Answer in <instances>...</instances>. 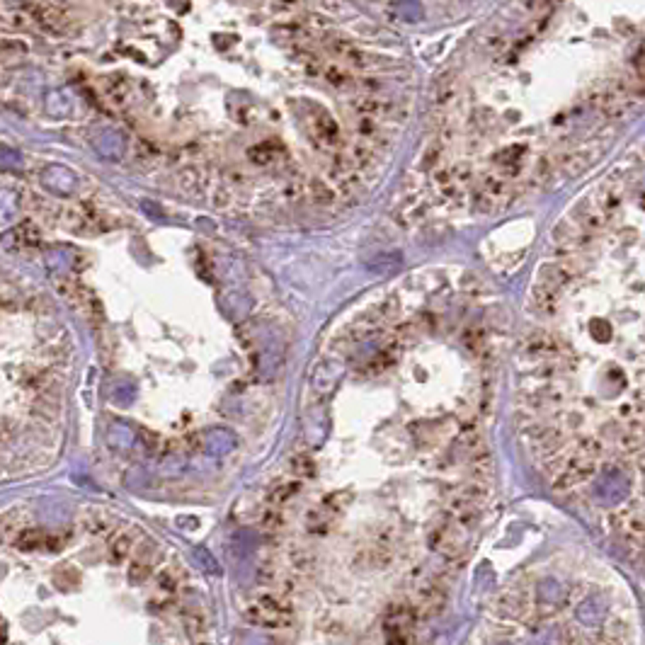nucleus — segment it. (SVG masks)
Returning a JSON list of instances; mask_svg holds the SVG:
<instances>
[{
    "mask_svg": "<svg viewBox=\"0 0 645 645\" xmlns=\"http://www.w3.org/2000/svg\"><path fill=\"white\" fill-rule=\"evenodd\" d=\"M245 616L264 628H282L291 621V604L282 597L262 595L245 609Z\"/></svg>",
    "mask_w": 645,
    "mask_h": 645,
    "instance_id": "obj_1",
    "label": "nucleus"
},
{
    "mask_svg": "<svg viewBox=\"0 0 645 645\" xmlns=\"http://www.w3.org/2000/svg\"><path fill=\"white\" fill-rule=\"evenodd\" d=\"M415 619H417V611L415 606H407V604H398V606H391V611H388L386 616V630L391 635H388V640H396V643H407V640H412V626H415Z\"/></svg>",
    "mask_w": 645,
    "mask_h": 645,
    "instance_id": "obj_2",
    "label": "nucleus"
},
{
    "mask_svg": "<svg viewBox=\"0 0 645 645\" xmlns=\"http://www.w3.org/2000/svg\"><path fill=\"white\" fill-rule=\"evenodd\" d=\"M444 604H447V590H444V585L432 580L417 590V599L412 606H415L417 616H434L444 609Z\"/></svg>",
    "mask_w": 645,
    "mask_h": 645,
    "instance_id": "obj_3",
    "label": "nucleus"
},
{
    "mask_svg": "<svg viewBox=\"0 0 645 645\" xmlns=\"http://www.w3.org/2000/svg\"><path fill=\"white\" fill-rule=\"evenodd\" d=\"M41 182L61 194H70L78 187V177H75L68 168H64V165H49V168L41 173Z\"/></svg>",
    "mask_w": 645,
    "mask_h": 645,
    "instance_id": "obj_4",
    "label": "nucleus"
},
{
    "mask_svg": "<svg viewBox=\"0 0 645 645\" xmlns=\"http://www.w3.org/2000/svg\"><path fill=\"white\" fill-rule=\"evenodd\" d=\"M97 151L104 155V158H119L122 151H124V141L117 131H102L97 139Z\"/></svg>",
    "mask_w": 645,
    "mask_h": 645,
    "instance_id": "obj_5",
    "label": "nucleus"
},
{
    "mask_svg": "<svg viewBox=\"0 0 645 645\" xmlns=\"http://www.w3.org/2000/svg\"><path fill=\"white\" fill-rule=\"evenodd\" d=\"M46 112L51 117H68L70 115V97L64 90H51L46 95Z\"/></svg>",
    "mask_w": 645,
    "mask_h": 645,
    "instance_id": "obj_6",
    "label": "nucleus"
},
{
    "mask_svg": "<svg viewBox=\"0 0 645 645\" xmlns=\"http://www.w3.org/2000/svg\"><path fill=\"white\" fill-rule=\"evenodd\" d=\"M396 12H398V15H403V17H405L407 22L420 20V15H422L420 6H417L415 0H401V3H398V6H396Z\"/></svg>",
    "mask_w": 645,
    "mask_h": 645,
    "instance_id": "obj_7",
    "label": "nucleus"
}]
</instances>
